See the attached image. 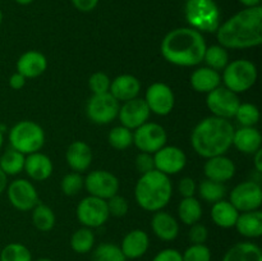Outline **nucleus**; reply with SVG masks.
<instances>
[{
  "mask_svg": "<svg viewBox=\"0 0 262 261\" xmlns=\"http://www.w3.org/2000/svg\"><path fill=\"white\" fill-rule=\"evenodd\" d=\"M2 22H3V12L0 10V25H2Z\"/></svg>",
  "mask_w": 262,
  "mask_h": 261,
  "instance_id": "nucleus-56",
  "label": "nucleus"
},
{
  "mask_svg": "<svg viewBox=\"0 0 262 261\" xmlns=\"http://www.w3.org/2000/svg\"><path fill=\"white\" fill-rule=\"evenodd\" d=\"M207 45L201 32L191 27L176 28L161 41L160 51L166 61L178 67H196L204 61Z\"/></svg>",
  "mask_w": 262,
  "mask_h": 261,
  "instance_id": "nucleus-2",
  "label": "nucleus"
},
{
  "mask_svg": "<svg viewBox=\"0 0 262 261\" xmlns=\"http://www.w3.org/2000/svg\"><path fill=\"white\" fill-rule=\"evenodd\" d=\"M61 191L67 196H74L83 188V178L79 173H69L61 179Z\"/></svg>",
  "mask_w": 262,
  "mask_h": 261,
  "instance_id": "nucleus-40",
  "label": "nucleus"
},
{
  "mask_svg": "<svg viewBox=\"0 0 262 261\" xmlns=\"http://www.w3.org/2000/svg\"><path fill=\"white\" fill-rule=\"evenodd\" d=\"M14 2L19 5H28V4H31L33 0H14Z\"/></svg>",
  "mask_w": 262,
  "mask_h": 261,
  "instance_id": "nucleus-53",
  "label": "nucleus"
},
{
  "mask_svg": "<svg viewBox=\"0 0 262 261\" xmlns=\"http://www.w3.org/2000/svg\"><path fill=\"white\" fill-rule=\"evenodd\" d=\"M107 141H109L110 146L114 147L115 150H125L133 143V133L128 128L118 125L110 130Z\"/></svg>",
  "mask_w": 262,
  "mask_h": 261,
  "instance_id": "nucleus-38",
  "label": "nucleus"
},
{
  "mask_svg": "<svg viewBox=\"0 0 262 261\" xmlns=\"http://www.w3.org/2000/svg\"><path fill=\"white\" fill-rule=\"evenodd\" d=\"M216 38L225 49H250L262 44L261 5L246 8L225 20L216 30Z\"/></svg>",
  "mask_w": 262,
  "mask_h": 261,
  "instance_id": "nucleus-1",
  "label": "nucleus"
},
{
  "mask_svg": "<svg viewBox=\"0 0 262 261\" xmlns=\"http://www.w3.org/2000/svg\"><path fill=\"white\" fill-rule=\"evenodd\" d=\"M0 261H32V255L25 245L13 242L3 248Z\"/></svg>",
  "mask_w": 262,
  "mask_h": 261,
  "instance_id": "nucleus-39",
  "label": "nucleus"
},
{
  "mask_svg": "<svg viewBox=\"0 0 262 261\" xmlns=\"http://www.w3.org/2000/svg\"><path fill=\"white\" fill-rule=\"evenodd\" d=\"M143 100L147 104L150 112L156 115H160V117L170 114L174 104H176V96H174L173 90L163 82H155L148 86Z\"/></svg>",
  "mask_w": 262,
  "mask_h": 261,
  "instance_id": "nucleus-14",
  "label": "nucleus"
},
{
  "mask_svg": "<svg viewBox=\"0 0 262 261\" xmlns=\"http://www.w3.org/2000/svg\"><path fill=\"white\" fill-rule=\"evenodd\" d=\"M166 140L168 135L165 128L154 122H146L136 128L133 133V143L141 153L155 154L165 146Z\"/></svg>",
  "mask_w": 262,
  "mask_h": 261,
  "instance_id": "nucleus-9",
  "label": "nucleus"
},
{
  "mask_svg": "<svg viewBox=\"0 0 262 261\" xmlns=\"http://www.w3.org/2000/svg\"><path fill=\"white\" fill-rule=\"evenodd\" d=\"M206 105L214 117L229 120L230 118H234L241 101L235 92L230 91L227 87L219 86L207 94Z\"/></svg>",
  "mask_w": 262,
  "mask_h": 261,
  "instance_id": "nucleus-11",
  "label": "nucleus"
},
{
  "mask_svg": "<svg viewBox=\"0 0 262 261\" xmlns=\"http://www.w3.org/2000/svg\"><path fill=\"white\" fill-rule=\"evenodd\" d=\"M229 202L239 212L258 210L262 204L261 186L253 181L242 182L232 189Z\"/></svg>",
  "mask_w": 262,
  "mask_h": 261,
  "instance_id": "nucleus-12",
  "label": "nucleus"
},
{
  "mask_svg": "<svg viewBox=\"0 0 262 261\" xmlns=\"http://www.w3.org/2000/svg\"><path fill=\"white\" fill-rule=\"evenodd\" d=\"M92 261H127L119 246L105 242L97 246L92 252Z\"/></svg>",
  "mask_w": 262,
  "mask_h": 261,
  "instance_id": "nucleus-36",
  "label": "nucleus"
},
{
  "mask_svg": "<svg viewBox=\"0 0 262 261\" xmlns=\"http://www.w3.org/2000/svg\"><path fill=\"white\" fill-rule=\"evenodd\" d=\"M95 246V234L91 228H81L77 229L71 237L72 250L79 255L89 253Z\"/></svg>",
  "mask_w": 262,
  "mask_h": 261,
  "instance_id": "nucleus-34",
  "label": "nucleus"
},
{
  "mask_svg": "<svg viewBox=\"0 0 262 261\" xmlns=\"http://www.w3.org/2000/svg\"><path fill=\"white\" fill-rule=\"evenodd\" d=\"M150 109H148L147 104L145 100L136 97V99L128 100L125 101L122 106L119 107V117L120 123L123 127L128 128V129H136L140 125L145 124L150 118Z\"/></svg>",
  "mask_w": 262,
  "mask_h": 261,
  "instance_id": "nucleus-17",
  "label": "nucleus"
},
{
  "mask_svg": "<svg viewBox=\"0 0 262 261\" xmlns=\"http://www.w3.org/2000/svg\"><path fill=\"white\" fill-rule=\"evenodd\" d=\"M53 161L48 155L42 153H33L25 159L23 170L31 179L37 182L46 181L53 174Z\"/></svg>",
  "mask_w": 262,
  "mask_h": 261,
  "instance_id": "nucleus-23",
  "label": "nucleus"
},
{
  "mask_svg": "<svg viewBox=\"0 0 262 261\" xmlns=\"http://www.w3.org/2000/svg\"><path fill=\"white\" fill-rule=\"evenodd\" d=\"M9 142L12 148L30 155L41 150L45 143V132L36 122L20 120L9 130Z\"/></svg>",
  "mask_w": 262,
  "mask_h": 261,
  "instance_id": "nucleus-6",
  "label": "nucleus"
},
{
  "mask_svg": "<svg viewBox=\"0 0 262 261\" xmlns=\"http://www.w3.org/2000/svg\"><path fill=\"white\" fill-rule=\"evenodd\" d=\"M119 101L110 92L92 95L87 101L86 113L89 119L95 124H109L119 113Z\"/></svg>",
  "mask_w": 262,
  "mask_h": 261,
  "instance_id": "nucleus-8",
  "label": "nucleus"
},
{
  "mask_svg": "<svg viewBox=\"0 0 262 261\" xmlns=\"http://www.w3.org/2000/svg\"><path fill=\"white\" fill-rule=\"evenodd\" d=\"M154 163L156 170L166 176H174L184 169L187 156L184 151L177 146H164L154 154Z\"/></svg>",
  "mask_w": 262,
  "mask_h": 261,
  "instance_id": "nucleus-16",
  "label": "nucleus"
},
{
  "mask_svg": "<svg viewBox=\"0 0 262 261\" xmlns=\"http://www.w3.org/2000/svg\"><path fill=\"white\" fill-rule=\"evenodd\" d=\"M136 169L138 173L146 174L151 170H155L154 155L147 153H140L136 158Z\"/></svg>",
  "mask_w": 262,
  "mask_h": 261,
  "instance_id": "nucleus-45",
  "label": "nucleus"
},
{
  "mask_svg": "<svg viewBox=\"0 0 262 261\" xmlns=\"http://www.w3.org/2000/svg\"><path fill=\"white\" fill-rule=\"evenodd\" d=\"M32 261H54V260H51V258H48V257H40L37 258V260H32Z\"/></svg>",
  "mask_w": 262,
  "mask_h": 261,
  "instance_id": "nucleus-55",
  "label": "nucleus"
},
{
  "mask_svg": "<svg viewBox=\"0 0 262 261\" xmlns=\"http://www.w3.org/2000/svg\"><path fill=\"white\" fill-rule=\"evenodd\" d=\"M46 68H48V59L40 51H26L17 60V72L26 78H36L41 76Z\"/></svg>",
  "mask_w": 262,
  "mask_h": 261,
  "instance_id": "nucleus-21",
  "label": "nucleus"
},
{
  "mask_svg": "<svg viewBox=\"0 0 262 261\" xmlns=\"http://www.w3.org/2000/svg\"><path fill=\"white\" fill-rule=\"evenodd\" d=\"M234 118L242 127H255L260 120V110L255 104L241 102Z\"/></svg>",
  "mask_w": 262,
  "mask_h": 261,
  "instance_id": "nucleus-37",
  "label": "nucleus"
},
{
  "mask_svg": "<svg viewBox=\"0 0 262 261\" xmlns=\"http://www.w3.org/2000/svg\"><path fill=\"white\" fill-rule=\"evenodd\" d=\"M77 217L86 228H99L109 219L106 200L87 196L77 206Z\"/></svg>",
  "mask_w": 262,
  "mask_h": 261,
  "instance_id": "nucleus-10",
  "label": "nucleus"
},
{
  "mask_svg": "<svg viewBox=\"0 0 262 261\" xmlns=\"http://www.w3.org/2000/svg\"><path fill=\"white\" fill-rule=\"evenodd\" d=\"M183 261H211V251L206 245H191L182 253Z\"/></svg>",
  "mask_w": 262,
  "mask_h": 261,
  "instance_id": "nucleus-41",
  "label": "nucleus"
},
{
  "mask_svg": "<svg viewBox=\"0 0 262 261\" xmlns=\"http://www.w3.org/2000/svg\"><path fill=\"white\" fill-rule=\"evenodd\" d=\"M239 211L229 201L220 200L211 207V219L215 225L224 229H229L235 225Z\"/></svg>",
  "mask_w": 262,
  "mask_h": 261,
  "instance_id": "nucleus-28",
  "label": "nucleus"
},
{
  "mask_svg": "<svg viewBox=\"0 0 262 261\" xmlns=\"http://www.w3.org/2000/svg\"><path fill=\"white\" fill-rule=\"evenodd\" d=\"M3 142H4V136H3V132L0 130V148H2Z\"/></svg>",
  "mask_w": 262,
  "mask_h": 261,
  "instance_id": "nucleus-54",
  "label": "nucleus"
},
{
  "mask_svg": "<svg viewBox=\"0 0 262 261\" xmlns=\"http://www.w3.org/2000/svg\"><path fill=\"white\" fill-rule=\"evenodd\" d=\"M223 82L230 91L235 94L246 92L257 81V68L247 59H237L223 69Z\"/></svg>",
  "mask_w": 262,
  "mask_h": 261,
  "instance_id": "nucleus-7",
  "label": "nucleus"
},
{
  "mask_svg": "<svg viewBox=\"0 0 262 261\" xmlns=\"http://www.w3.org/2000/svg\"><path fill=\"white\" fill-rule=\"evenodd\" d=\"M173 196V186L169 176L159 170L141 174L135 187L136 202L146 211L156 212L164 209Z\"/></svg>",
  "mask_w": 262,
  "mask_h": 261,
  "instance_id": "nucleus-4",
  "label": "nucleus"
},
{
  "mask_svg": "<svg viewBox=\"0 0 262 261\" xmlns=\"http://www.w3.org/2000/svg\"><path fill=\"white\" fill-rule=\"evenodd\" d=\"M71 2L76 9L83 13L92 12L99 4V0H71Z\"/></svg>",
  "mask_w": 262,
  "mask_h": 261,
  "instance_id": "nucleus-48",
  "label": "nucleus"
},
{
  "mask_svg": "<svg viewBox=\"0 0 262 261\" xmlns=\"http://www.w3.org/2000/svg\"><path fill=\"white\" fill-rule=\"evenodd\" d=\"M110 78L104 72H96L92 74L89 79V87L94 95L105 94L109 92L110 89Z\"/></svg>",
  "mask_w": 262,
  "mask_h": 261,
  "instance_id": "nucleus-42",
  "label": "nucleus"
},
{
  "mask_svg": "<svg viewBox=\"0 0 262 261\" xmlns=\"http://www.w3.org/2000/svg\"><path fill=\"white\" fill-rule=\"evenodd\" d=\"M189 82L194 91L201 92V94H209L212 90L220 86L222 76L219 72L214 71L209 67H201L192 72Z\"/></svg>",
  "mask_w": 262,
  "mask_h": 261,
  "instance_id": "nucleus-26",
  "label": "nucleus"
},
{
  "mask_svg": "<svg viewBox=\"0 0 262 261\" xmlns=\"http://www.w3.org/2000/svg\"><path fill=\"white\" fill-rule=\"evenodd\" d=\"M184 15L191 28L209 33L216 32L222 17L215 0H187Z\"/></svg>",
  "mask_w": 262,
  "mask_h": 261,
  "instance_id": "nucleus-5",
  "label": "nucleus"
},
{
  "mask_svg": "<svg viewBox=\"0 0 262 261\" xmlns=\"http://www.w3.org/2000/svg\"><path fill=\"white\" fill-rule=\"evenodd\" d=\"M141 91V82L132 74H120L110 82L109 92L118 101L125 102L138 97Z\"/></svg>",
  "mask_w": 262,
  "mask_h": 261,
  "instance_id": "nucleus-20",
  "label": "nucleus"
},
{
  "mask_svg": "<svg viewBox=\"0 0 262 261\" xmlns=\"http://www.w3.org/2000/svg\"><path fill=\"white\" fill-rule=\"evenodd\" d=\"M107 210H109V215H113L115 217H122L124 215H127L128 209H129V205L128 201L120 194H114L113 197L106 200Z\"/></svg>",
  "mask_w": 262,
  "mask_h": 261,
  "instance_id": "nucleus-43",
  "label": "nucleus"
},
{
  "mask_svg": "<svg viewBox=\"0 0 262 261\" xmlns=\"http://www.w3.org/2000/svg\"><path fill=\"white\" fill-rule=\"evenodd\" d=\"M178 215L183 224H196L202 217L201 202L194 197H184L178 206Z\"/></svg>",
  "mask_w": 262,
  "mask_h": 261,
  "instance_id": "nucleus-30",
  "label": "nucleus"
},
{
  "mask_svg": "<svg viewBox=\"0 0 262 261\" xmlns=\"http://www.w3.org/2000/svg\"><path fill=\"white\" fill-rule=\"evenodd\" d=\"M7 186H8V176L2 170V169H0V193H3V192L5 191Z\"/></svg>",
  "mask_w": 262,
  "mask_h": 261,
  "instance_id": "nucleus-51",
  "label": "nucleus"
},
{
  "mask_svg": "<svg viewBox=\"0 0 262 261\" xmlns=\"http://www.w3.org/2000/svg\"><path fill=\"white\" fill-rule=\"evenodd\" d=\"M178 191L179 193L184 197H193L194 193L197 192V184L193 178L191 177H184L181 179L178 184Z\"/></svg>",
  "mask_w": 262,
  "mask_h": 261,
  "instance_id": "nucleus-46",
  "label": "nucleus"
},
{
  "mask_svg": "<svg viewBox=\"0 0 262 261\" xmlns=\"http://www.w3.org/2000/svg\"><path fill=\"white\" fill-rule=\"evenodd\" d=\"M191 229L188 232V240L192 245H204L209 238V230L201 223L189 225Z\"/></svg>",
  "mask_w": 262,
  "mask_h": 261,
  "instance_id": "nucleus-44",
  "label": "nucleus"
},
{
  "mask_svg": "<svg viewBox=\"0 0 262 261\" xmlns=\"http://www.w3.org/2000/svg\"><path fill=\"white\" fill-rule=\"evenodd\" d=\"M150 247V238L148 234L142 229H133L128 232L120 243V250L125 258L137 260L147 252Z\"/></svg>",
  "mask_w": 262,
  "mask_h": 261,
  "instance_id": "nucleus-18",
  "label": "nucleus"
},
{
  "mask_svg": "<svg viewBox=\"0 0 262 261\" xmlns=\"http://www.w3.org/2000/svg\"><path fill=\"white\" fill-rule=\"evenodd\" d=\"M8 199L13 207L20 211L32 210L38 204V194L35 186L27 179H15L8 186Z\"/></svg>",
  "mask_w": 262,
  "mask_h": 261,
  "instance_id": "nucleus-15",
  "label": "nucleus"
},
{
  "mask_svg": "<svg viewBox=\"0 0 262 261\" xmlns=\"http://www.w3.org/2000/svg\"><path fill=\"white\" fill-rule=\"evenodd\" d=\"M197 192L202 200L210 202V204H215L220 200H224L225 194H227V187L224 183L210 181L206 178L199 184Z\"/></svg>",
  "mask_w": 262,
  "mask_h": 261,
  "instance_id": "nucleus-32",
  "label": "nucleus"
},
{
  "mask_svg": "<svg viewBox=\"0 0 262 261\" xmlns=\"http://www.w3.org/2000/svg\"><path fill=\"white\" fill-rule=\"evenodd\" d=\"M239 3L247 8H253V7H258L261 0H239Z\"/></svg>",
  "mask_w": 262,
  "mask_h": 261,
  "instance_id": "nucleus-52",
  "label": "nucleus"
},
{
  "mask_svg": "<svg viewBox=\"0 0 262 261\" xmlns=\"http://www.w3.org/2000/svg\"><path fill=\"white\" fill-rule=\"evenodd\" d=\"M205 177L210 181L224 182L230 181L235 174V165L232 159L227 158L225 155L214 156V158L207 159L204 165Z\"/></svg>",
  "mask_w": 262,
  "mask_h": 261,
  "instance_id": "nucleus-19",
  "label": "nucleus"
},
{
  "mask_svg": "<svg viewBox=\"0 0 262 261\" xmlns=\"http://www.w3.org/2000/svg\"><path fill=\"white\" fill-rule=\"evenodd\" d=\"M234 127L228 119L207 117L193 128L191 143L197 155L205 159L225 155L233 145Z\"/></svg>",
  "mask_w": 262,
  "mask_h": 261,
  "instance_id": "nucleus-3",
  "label": "nucleus"
},
{
  "mask_svg": "<svg viewBox=\"0 0 262 261\" xmlns=\"http://www.w3.org/2000/svg\"><path fill=\"white\" fill-rule=\"evenodd\" d=\"M26 156L14 148H9L0 156V169L7 176H17L25 168Z\"/></svg>",
  "mask_w": 262,
  "mask_h": 261,
  "instance_id": "nucleus-31",
  "label": "nucleus"
},
{
  "mask_svg": "<svg viewBox=\"0 0 262 261\" xmlns=\"http://www.w3.org/2000/svg\"><path fill=\"white\" fill-rule=\"evenodd\" d=\"M26 81H27V78H26V77H23L22 74L18 73V72H15V73H13L12 76H10L9 86L12 87L13 90H20L25 87Z\"/></svg>",
  "mask_w": 262,
  "mask_h": 261,
  "instance_id": "nucleus-49",
  "label": "nucleus"
},
{
  "mask_svg": "<svg viewBox=\"0 0 262 261\" xmlns=\"http://www.w3.org/2000/svg\"><path fill=\"white\" fill-rule=\"evenodd\" d=\"M151 228L156 237L165 242L174 241L179 234V224L176 217L169 212L161 211V210L156 211L152 216Z\"/></svg>",
  "mask_w": 262,
  "mask_h": 261,
  "instance_id": "nucleus-24",
  "label": "nucleus"
},
{
  "mask_svg": "<svg viewBox=\"0 0 262 261\" xmlns=\"http://www.w3.org/2000/svg\"><path fill=\"white\" fill-rule=\"evenodd\" d=\"M222 261H262V251L256 243L238 242L225 252Z\"/></svg>",
  "mask_w": 262,
  "mask_h": 261,
  "instance_id": "nucleus-29",
  "label": "nucleus"
},
{
  "mask_svg": "<svg viewBox=\"0 0 262 261\" xmlns=\"http://www.w3.org/2000/svg\"><path fill=\"white\" fill-rule=\"evenodd\" d=\"M152 261H183L182 253L176 248H165L154 256Z\"/></svg>",
  "mask_w": 262,
  "mask_h": 261,
  "instance_id": "nucleus-47",
  "label": "nucleus"
},
{
  "mask_svg": "<svg viewBox=\"0 0 262 261\" xmlns=\"http://www.w3.org/2000/svg\"><path fill=\"white\" fill-rule=\"evenodd\" d=\"M235 229L247 238H258L262 235V212L260 210L242 212L238 215Z\"/></svg>",
  "mask_w": 262,
  "mask_h": 261,
  "instance_id": "nucleus-27",
  "label": "nucleus"
},
{
  "mask_svg": "<svg viewBox=\"0 0 262 261\" xmlns=\"http://www.w3.org/2000/svg\"><path fill=\"white\" fill-rule=\"evenodd\" d=\"M66 160L69 168L76 173L87 170L92 163L91 147L84 141H74L67 148Z\"/></svg>",
  "mask_w": 262,
  "mask_h": 261,
  "instance_id": "nucleus-22",
  "label": "nucleus"
},
{
  "mask_svg": "<svg viewBox=\"0 0 262 261\" xmlns=\"http://www.w3.org/2000/svg\"><path fill=\"white\" fill-rule=\"evenodd\" d=\"M253 165H255V169L257 173H262V150L261 148L253 154Z\"/></svg>",
  "mask_w": 262,
  "mask_h": 261,
  "instance_id": "nucleus-50",
  "label": "nucleus"
},
{
  "mask_svg": "<svg viewBox=\"0 0 262 261\" xmlns=\"http://www.w3.org/2000/svg\"><path fill=\"white\" fill-rule=\"evenodd\" d=\"M83 187L90 196L107 200L119 192V179L107 170H94L83 179Z\"/></svg>",
  "mask_w": 262,
  "mask_h": 261,
  "instance_id": "nucleus-13",
  "label": "nucleus"
},
{
  "mask_svg": "<svg viewBox=\"0 0 262 261\" xmlns=\"http://www.w3.org/2000/svg\"><path fill=\"white\" fill-rule=\"evenodd\" d=\"M204 61L209 68L214 69V71H223L229 63V54H228L227 49L220 45L207 46L205 50Z\"/></svg>",
  "mask_w": 262,
  "mask_h": 261,
  "instance_id": "nucleus-35",
  "label": "nucleus"
},
{
  "mask_svg": "<svg viewBox=\"0 0 262 261\" xmlns=\"http://www.w3.org/2000/svg\"><path fill=\"white\" fill-rule=\"evenodd\" d=\"M261 133L256 127H241L239 129L234 130L232 146L241 153L253 155L261 148Z\"/></svg>",
  "mask_w": 262,
  "mask_h": 261,
  "instance_id": "nucleus-25",
  "label": "nucleus"
},
{
  "mask_svg": "<svg viewBox=\"0 0 262 261\" xmlns=\"http://www.w3.org/2000/svg\"><path fill=\"white\" fill-rule=\"evenodd\" d=\"M32 223L40 232H49L55 225V214L48 205L37 204L33 207Z\"/></svg>",
  "mask_w": 262,
  "mask_h": 261,
  "instance_id": "nucleus-33",
  "label": "nucleus"
}]
</instances>
